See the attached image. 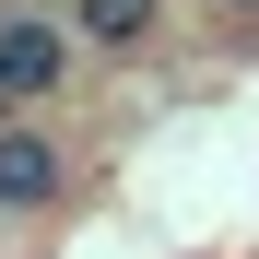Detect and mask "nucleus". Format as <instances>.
I'll return each mask as SVG.
<instances>
[{"label": "nucleus", "mask_w": 259, "mask_h": 259, "mask_svg": "<svg viewBox=\"0 0 259 259\" xmlns=\"http://www.w3.org/2000/svg\"><path fill=\"white\" fill-rule=\"evenodd\" d=\"M12 118H24V106H12V95H0V130H12Z\"/></svg>", "instance_id": "obj_5"}, {"label": "nucleus", "mask_w": 259, "mask_h": 259, "mask_svg": "<svg viewBox=\"0 0 259 259\" xmlns=\"http://www.w3.org/2000/svg\"><path fill=\"white\" fill-rule=\"evenodd\" d=\"M212 12H224V24H259V0H212Z\"/></svg>", "instance_id": "obj_4"}, {"label": "nucleus", "mask_w": 259, "mask_h": 259, "mask_svg": "<svg viewBox=\"0 0 259 259\" xmlns=\"http://www.w3.org/2000/svg\"><path fill=\"white\" fill-rule=\"evenodd\" d=\"M71 12H35V0H12V12H0V95H12L24 118H48V95L71 82Z\"/></svg>", "instance_id": "obj_1"}, {"label": "nucleus", "mask_w": 259, "mask_h": 259, "mask_svg": "<svg viewBox=\"0 0 259 259\" xmlns=\"http://www.w3.org/2000/svg\"><path fill=\"white\" fill-rule=\"evenodd\" d=\"M59 189H71V142L48 118H12L0 130V212H48Z\"/></svg>", "instance_id": "obj_2"}, {"label": "nucleus", "mask_w": 259, "mask_h": 259, "mask_svg": "<svg viewBox=\"0 0 259 259\" xmlns=\"http://www.w3.org/2000/svg\"><path fill=\"white\" fill-rule=\"evenodd\" d=\"M59 12L95 59H153L165 48V0H59Z\"/></svg>", "instance_id": "obj_3"}]
</instances>
